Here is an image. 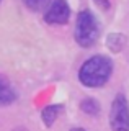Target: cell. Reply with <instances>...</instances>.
<instances>
[{"instance_id": "6da1fadb", "label": "cell", "mask_w": 129, "mask_h": 131, "mask_svg": "<svg viewBox=\"0 0 129 131\" xmlns=\"http://www.w3.org/2000/svg\"><path fill=\"white\" fill-rule=\"evenodd\" d=\"M113 72V62L106 56H93L83 62L79 79L85 87H101L108 82Z\"/></svg>"}, {"instance_id": "7a4b0ae2", "label": "cell", "mask_w": 129, "mask_h": 131, "mask_svg": "<svg viewBox=\"0 0 129 131\" xmlns=\"http://www.w3.org/2000/svg\"><path fill=\"white\" fill-rule=\"evenodd\" d=\"M100 35V26L96 21L95 15L90 10L80 12L75 23V41L82 48H90L93 46L98 39Z\"/></svg>"}, {"instance_id": "3957f363", "label": "cell", "mask_w": 129, "mask_h": 131, "mask_svg": "<svg viewBox=\"0 0 129 131\" xmlns=\"http://www.w3.org/2000/svg\"><path fill=\"white\" fill-rule=\"evenodd\" d=\"M110 125L113 131H129V105L123 93L116 95L111 105Z\"/></svg>"}, {"instance_id": "277c9868", "label": "cell", "mask_w": 129, "mask_h": 131, "mask_svg": "<svg viewBox=\"0 0 129 131\" xmlns=\"http://www.w3.org/2000/svg\"><path fill=\"white\" fill-rule=\"evenodd\" d=\"M70 16V8L66 0H52L47 12L44 13V20L51 25H64Z\"/></svg>"}, {"instance_id": "5b68a950", "label": "cell", "mask_w": 129, "mask_h": 131, "mask_svg": "<svg viewBox=\"0 0 129 131\" xmlns=\"http://www.w3.org/2000/svg\"><path fill=\"white\" fill-rule=\"evenodd\" d=\"M15 98H17V92L11 89V85L8 84V80L5 77L0 75V106L13 103Z\"/></svg>"}, {"instance_id": "8992f818", "label": "cell", "mask_w": 129, "mask_h": 131, "mask_svg": "<svg viewBox=\"0 0 129 131\" xmlns=\"http://www.w3.org/2000/svg\"><path fill=\"white\" fill-rule=\"evenodd\" d=\"M106 46L110 48V51H113V52H119L121 49L126 46V36L119 35V33H111L106 38Z\"/></svg>"}, {"instance_id": "52a82bcc", "label": "cell", "mask_w": 129, "mask_h": 131, "mask_svg": "<svg viewBox=\"0 0 129 131\" xmlns=\"http://www.w3.org/2000/svg\"><path fill=\"white\" fill-rule=\"evenodd\" d=\"M60 110H62V106H60V105H49V106H46V108L43 110L41 116H43V121L46 123V126H51L52 123L57 120Z\"/></svg>"}, {"instance_id": "ba28073f", "label": "cell", "mask_w": 129, "mask_h": 131, "mask_svg": "<svg viewBox=\"0 0 129 131\" xmlns=\"http://www.w3.org/2000/svg\"><path fill=\"white\" fill-rule=\"evenodd\" d=\"M80 108L87 115H98V112H100V105L95 98H85V100L80 103Z\"/></svg>"}, {"instance_id": "9c48e42d", "label": "cell", "mask_w": 129, "mask_h": 131, "mask_svg": "<svg viewBox=\"0 0 129 131\" xmlns=\"http://www.w3.org/2000/svg\"><path fill=\"white\" fill-rule=\"evenodd\" d=\"M23 2H25V5L28 8H31V10H41L49 0H23Z\"/></svg>"}, {"instance_id": "30bf717a", "label": "cell", "mask_w": 129, "mask_h": 131, "mask_svg": "<svg viewBox=\"0 0 129 131\" xmlns=\"http://www.w3.org/2000/svg\"><path fill=\"white\" fill-rule=\"evenodd\" d=\"M93 2L101 8V10H108V8H110V0H93Z\"/></svg>"}, {"instance_id": "8fae6325", "label": "cell", "mask_w": 129, "mask_h": 131, "mask_svg": "<svg viewBox=\"0 0 129 131\" xmlns=\"http://www.w3.org/2000/svg\"><path fill=\"white\" fill-rule=\"evenodd\" d=\"M70 131H85V129H82V128H74V129H70Z\"/></svg>"}, {"instance_id": "7c38bea8", "label": "cell", "mask_w": 129, "mask_h": 131, "mask_svg": "<svg viewBox=\"0 0 129 131\" xmlns=\"http://www.w3.org/2000/svg\"><path fill=\"white\" fill-rule=\"evenodd\" d=\"M0 2H2V0H0Z\"/></svg>"}]
</instances>
